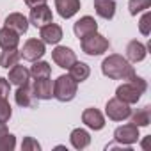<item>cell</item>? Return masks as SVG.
<instances>
[{"label":"cell","mask_w":151,"mask_h":151,"mask_svg":"<svg viewBox=\"0 0 151 151\" xmlns=\"http://www.w3.org/2000/svg\"><path fill=\"white\" fill-rule=\"evenodd\" d=\"M69 140H71V144H73L75 149H84V147L89 146V142H91V135H89L84 128H75V130L71 132Z\"/></svg>","instance_id":"44dd1931"},{"label":"cell","mask_w":151,"mask_h":151,"mask_svg":"<svg viewBox=\"0 0 151 151\" xmlns=\"http://www.w3.org/2000/svg\"><path fill=\"white\" fill-rule=\"evenodd\" d=\"M14 100H16V103H18L20 107H23V109H34V107L37 105V98L34 96L32 86H30L29 82L18 87V91H16V94H14Z\"/></svg>","instance_id":"30bf717a"},{"label":"cell","mask_w":151,"mask_h":151,"mask_svg":"<svg viewBox=\"0 0 151 151\" xmlns=\"http://www.w3.org/2000/svg\"><path fill=\"white\" fill-rule=\"evenodd\" d=\"M89 73H91V69H89V66H87L86 62H78V60H77V62L69 68V77H71L73 80H77V82L87 80Z\"/></svg>","instance_id":"cb8c5ba5"},{"label":"cell","mask_w":151,"mask_h":151,"mask_svg":"<svg viewBox=\"0 0 151 151\" xmlns=\"http://www.w3.org/2000/svg\"><path fill=\"white\" fill-rule=\"evenodd\" d=\"M146 89H147L146 80L140 78V77H137V75H133V77L128 78V82H124L123 86L117 87L116 98H119V100H123L124 103L132 105V103H137V101L140 100V96L146 93Z\"/></svg>","instance_id":"7a4b0ae2"},{"label":"cell","mask_w":151,"mask_h":151,"mask_svg":"<svg viewBox=\"0 0 151 151\" xmlns=\"http://www.w3.org/2000/svg\"><path fill=\"white\" fill-rule=\"evenodd\" d=\"M52 59L59 68H64V69H69L75 62H77V55H75V52L71 48H68V46H57L52 52Z\"/></svg>","instance_id":"52a82bcc"},{"label":"cell","mask_w":151,"mask_h":151,"mask_svg":"<svg viewBox=\"0 0 151 151\" xmlns=\"http://www.w3.org/2000/svg\"><path fill=\"white\" fill-rule=\"evenodd\" d=\"M39 37H41V41L45 45H57L62 39V29L57 23L52 22V23L39 29Z\"/></svg>","instance_id":"8fae6325"},{"label":"cell","mask_w":151,"mask_h":151,"mask_svg":"<svg viewBox=\"0 0 151 151\" xmlns=\"http://www.w3.org/2000/svg\"><path fill=\"white\" fill-rule=\"evenodd\" d=\"M14 146H16V139H14V135L7 133V135H4V137H0V149L11 151V149H14Z\"/></svg>","instance_id":"f1b7e54d"},{"label":"cell","mask_w":151,"mask_h":151,"mask_svg":"<svg viewBox=\"0 0 151 151\" xmlns=\"http://www.w3.org/2000/svg\"><path fill=\"white\" fill-rule=\"evenodd\" d=\"M29 77H30V71L25 68V66H20V64H16V66H13L11 68V71H9V84H13V86H23V84H27L29 82Z\"/></svg>","instance_id":"e0dca14e"},{"label":"cell","mask_w":151,"mask_h":151,"mask_svg":"<svg viewBox=\"0 0 151 151\" xmlns=\"http://www.w3.org/2000/svg\"><path fill=\"white\" fill-rule=\"evenodd\" d=\"M98 30V23H96V20L93 18V16H84V18H80L77 23H75V27H73V32H75V36H77L78 39H82V37H86L87 34H93V32H96Z\"/></svg>","instance_id":"7c38bea8"},{"label":"cell","mask_w":151,"mask_h":151,"mask_svg":"<svg viewBox=\"0 0 151 151\" xmlns=\"http://www.w3.org/2000/svg\"><path fill=\"white\" fill-rule=\"evenodd\" d=\"M130 117H132V123L135 126H147L151 123V107L144 105L142 109H137L135 112H132Z\"/></svg>","instance_id":"7402d4cb"},{"label":"cell","mask_w":151,"mask_h":151,"mask_svg":"<svg viewBox=\"0 0 151 151\" xmlns=\"http://www.w3.org/2000/svg\"><path fill=\"white\" fill-rule=\"evenodd\" d=\"M105 114H107L109 119H112V121H123V119L130 117L132 109H130V105L124 103L123 100H119V98H112V100L107 101Z\"/></svg>","instance_id":"5b68a950"},{"label":"cell","mask_w":151,"mask_h":151,"mask_svg":"<svg viewBox=\"0 0 151 151\" xmlns=\"http://www.w3.org/2000/svg\"><path fill=\"white\" fill-rule=\"evenodd\" d=\"M7 133H9V130H7L6 123H0V137H4V135H7Z\"/></svg>","instance_id":"d6a6232c"},{"label":"cell","mask_w":151,"mask_h":151,"mask_svg":"<svg viewBox=\"0 0 151 151\" xmlns=\"http://www.w3.org/2000/svg\"><path fill=\"white\" fill-rule=\"evenodd\" d=\"M80 45H82V52H86L87 55H101L109 50V39L103 37L101 34L98 32H93V34H87L86 37L80 39Z\"/></svg>","instance_id":"277c9868"},{"label":"cell","mask_w":151,"mask_h":151,"mask_svg":"<svg viewBox=\"0 0 151 151\" xmlns=\"http://www.w3.org/2000/svg\"><path fill=\"white\" fill-rule=\"evenodd\" d=\"M27 2V6L32 9V7H36V6H43V4H46V0H25Z\"/></svg>","instance_id":"1f68e13d"},{"label":"cell","mask_w":151,"mask_h":151,"mask_svg":"<svg viewBox=\"0 0 151 151\" xmlns=\"http://www.w3.org/2000/svg\"><path fill=\"white\" fill-rule=\"evenodd\" d=\"M11 114H13V110H11L9 101L7 100H0V123H7Z\"/></svg>","instance_id":"4316f807"},{"label":"cell","mask_w":151,"mask_h":151,"mask_svg":"<svg viewBox=\"0 0 151 151\" xmlns=\"http://www.w3.org/2000/svg\"><path fill=\"white\" fill-rule=\"evenodd\" d=\"M9 89H11L9 80H7V78H0V100H7Z\"/></svg>","instance_id":"4dcf8cb0"},{"label":"cell","mask_w":151,"mask_h":151,"mask_svg":"<svg viewBox=\"0 0 151 151\" xmlns=\"http://www.w3.org/2000/svg\"><path fill=\"white\" fill-rule=\"evenodd\" d=\"M151 13L146 9V13L142 14V18H140V23H139V29H140V32L144 34V36H149V32H151Z\"/></svg>","instance_id":"83f0119b"},{"label":"cell","mask_w":151,"mask_h":151,"mask_svg":"<svg viewBox=\"0 0 151 151\" xmlns=\"http://www.w3.org/2000/svg\"><path fill=\"white\" fill-rule=\"evenodd\" d=\"M32 91H34V96L37 100H50V98H53V82L50 80V77L48 78H36Z\"/></svg>","instance_id":"4fadbf2b"},{"label":"cell","mask_w":151,"mask_h":151,"mask_svg":"<svg viewBox=\"0 0 151 151\" xmlns=\"http://www.w3.org/2000/svg\"><path fill=\"white\" fill-rule=\"evenodd\" d=\"M114 139H116V142H119V144L130 146V144H133V142L139 140V126H135L133 123L123 124V126H119V128L114 132Z\"/></svg>","instance_id":"ba28073f"},{"label":"cell","mask_w":151,"mask_h":151,"mask_svg":"<svg viewBox=\"0 0 151 151\" xmlns=\"http://www.w3.org/2000/svg\"><path fill=\"white\" fill-rule=\"evenodd\" d=\"M55 7L62 18H71L73 14L78 13L80 0H55Z\"/></svg>","instance_id":"2e32d148"},{"label":"cell","mask_w":151,"mask_h":151,"mask_svg":"<svg viewBox=\"0 0 151 151\" xmlns=\"http://www.w3.org/2000/svg\"><path fill=\"white\" fill-rule=\"evenodd\" d=\"M20 43V37L14 30L4 27V29H0V48L2 50H7V48H16Z\"/></svg>","instance_id":"ffe728a7"},{"label":"cell","mask_w":151,"mask_h":151,"mask_svg":"<svg viewBox=\"0 0 151 151\" xmlns=\"http://www.w3.org/2000/svg\"><path fill=\"white\" fill-rule=\"evenodd\" d=\"M149 7H151V0H130V4H128V9H130L132 16H137V13L146 11Z\"/></svg>","instance_id":"484cf974"},{"label":"cell","mask_w":151,"mask_h":151,"mask_svg":"<svg viewBox=\"0 0 151 151\" xmlns=\"http://www.w3.org/2000/svg\"><path fill=\"white\" fill-rule=\"evenodd\" d=\"M20 53H22V57L25 60L34 62V60H37V59H41L45 55V43L41 39H29L23 45V50Z\"/></svg>","instance_id":"9c48e42d"},{"label":"cell","mask_w":151,"mask_h":151,"mask_svg":"<svg viewBox=\"0 0 151 151\" xmlns=\"http://www.w3.org/2000/svg\"><path fill=\"white\" fill-rule=\"evenodd\" d=\"M101 71L105 77L112 78V80H128L130 77L135 75L133 66H130V62L121 57V55H109L103 62H101Z\"/></svg>","instance_id":"6da1fadb"},{"label":"cell","mask_w":151,"mask_h":151,"mask_svg":"<svg viewBox=\"0 0 151 151\" xmlns=\"http://www.w3.org/2000/svg\"><path fill=\"white\" fill-rule=\"evenodd\" d=\"M29 20H30V23L34 27L41 29V27L53 22V14H52V9L46 4H43V6H36V7L30 9V18Z\"/></svg>","instance_id":"8992f818"},{"label":"cell","mask_w":151,"mask_h":151,"mask_svg":"<svg viewBox=\"0 0 151 151\" xmlns=\"http://www.w3.org/2000/svg\"><path fill=\"white\" fill-rule=\"evenodd\" d=\"M96 14L103 20H112L116 14V2L114 0H94Z\"/></svg>","instance_id":"ac0fdd59"},{"label":"cell","mask_w":151,"mask_h":151,"mask_svg":"<svg viewBox=\"0 0 151 151\" xmlns=\"http://www.w3.org/2000/svg\"><path fill=\"white\" fill-rule=\"evenodd\" d=\"M6 27L11 29V30H14V32L20 36V34H25V32H27V29H29V20H27L23 14H20V13H11V14L6 18Z\"/></svg>","instance_id":"9a60e30c"},{"label":"cell","mask_w":151,"mask_h":151,"mask_svg":"<svg viewBox=\"0 0 151 151\" xmlns=\"http://www.w3.org/2000/svg\"><path fill=\"white\" fill-rule=\"evenodd\" d=\"M22 149H23V151H29V149L39 151V149H41V146H39V142H37V140H34L32 137H25V139H23V144H22Z\"/></svg>","instance_id":"f546056e"},{"label":"cell","mask_w":151,"mask_h":151,"mask_svg":"<svg viewBox=\"0 0 151 151\" xmlns=\"http://www.w3.org/2000/svg\"><path fill=\"white\" fill-rule=\"evenodd\" d=\"M78 82L73 80L69 75H60V77L53 82V98L59 101H71L77 96Z\"/></svg>","instance_id":"3957f363"},{"label":"cell","mask_w":151,"mask_h":151,"mask_svg":"<svg viewBox=\"0 0 151 151\" xmlns=\"http://www.w3.org/2000/svg\"><path fill=\"white\" fill-rule=\"evenodd\" d=\"M29 71H30V75H32L34 78H48L50 75H52L50 64L48 62H37V60H34V66Z\"/></svg>","instance_id":"d4e9b609"},{"label":"cell","mask_w":151,"mask_h":151,"mask_svg":"<svg viewBox=\"0 0 151 151\" xmlns=\"http://www.w3.org/2000/svg\"><path fill=\"white\" fill-rule=\"evenodd\" d=\"M126 57H128V60H132V62H140V60H144V57H146V46H144L140 41H137V39L130 41L128 46H126Z\"/></svg>","instance_id":"d6986e66"},{"label":"cell","mask_w":151,"mask_h":151,"mask_svg":"<svg viewBox=\"0 0 151 151\" xmlns=\"http://www.w3.org/2000/svg\"><path fill=\"white\" fill-rule=\"evenodd\" d=\"M82 121L91 130H101L105 126V117L98 109H86L82 114Z\"/></svg>","instance_id":"5bb4252c"},{"label":"cell","mask_w":151,"mask_h":151,"mask_svg":"<svg viewBox=\"0 0 151 151\" xmlns=\"http://www.w3.org/2000/svg\"><path fill=\"white\" fill-rule=\"evenodd\" d=\"M20 59H22L20 50H16V48H7V50L2 52V55H0V66L9 69V68L16 66V64L20 62Z\"/></svg>","instance_id":"603a6c76"}]
</instances>
